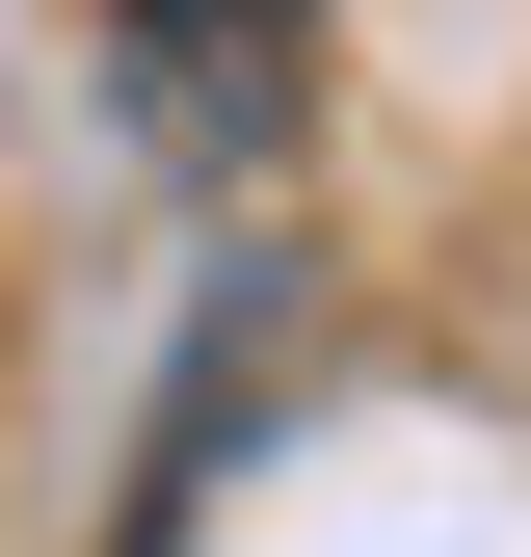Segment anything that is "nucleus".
<instances>
[{
    "instance_id": "nucleus-1",
    "label": "nucleus",
    "mask_w": 531,
    "mask_h": 557,
    "mask_svg": "<svg viewBox=\"0 0 531 557\" xmlns=\"http://www.w3.org/2000/svg\"><path fill=\"white\" fill-rule=\"evenodd\" d=\"M107 107L160 186H266L319 133V0H107Z\"/></svg>"
}]
</instances>
